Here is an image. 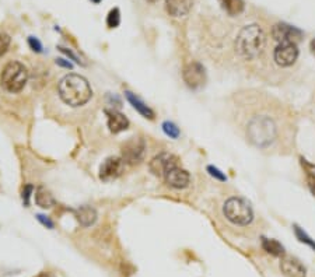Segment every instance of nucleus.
Returning <instances> with one entry per match:
<instances>
[{"label":"nucleus","instance_id":"393cba45","mask_svg":"<svg viewBox=\"0 0 315 277\" xmlns=\"http://www.w3.org/2000/svg\"><path fill=\"white\" fill-rule=\"evenodd\" d=\"M207 171H209V174H210L213 178H216V179H219V181H226V179H227L224 174H221L220 169H217L216 167H213V165H209V167H207Z\"/></svg>","mask_w":315,"mask_h":277},{"label":"nucleus","instance_id":"9b49d317","mask_svg":"<svg viewBox=\"0 0 315 277\" xmlns=\"http://www.w3.org/2000/svg\"><path fill=\"white\" fill-rule=\"evenodd\" d=\"M125 169V161L119 157H110L103 162L100 168V178L103 181H112L122 175Z\"/></svg>","mask_w":315,"mask_h":277},{"label":"nucleus","instance_id":"20e7f679","mask_svg":"<svg viewBox=\"0 0 315 277\" xmlns=\"http://www.w3.org/2000/svg\"><path fill=\"white\" fill-rule=\"evenodd\" d=\"M28 83V70L18 61H7L0 70V87L7 94H18Z\"/></svg>","mask_w":315,"mask_h":277},{"label":"nucleus","instance_id":"c756f323","mask_svg":"<svg viewBox=\"0 0 315 277\" xmlns=\"http://www.w3.org/2000/svg\"><path fill=\"white\" fill-rule=\"evenodd\" d=\"M61 51H62V52H63V54H64V55H67V56L70 58L71 61H74V62H76V63H81V62H80L79 58H77L76 55L73 54L71 51H69V49H66V48H61Z\"/></svg>","mask_w":315,"mask_h":277},{"label":"nucleus","instance_id":"f257e3e1","mask_svg":"<svg viewBox=\"0 0 315 277\" xmlns=\"http://www.w3.org/2000/svg\"><path fill=\"white\" fill-rule=\"evenodd\" d=\"M240 95L238 121L247 141L263 151L290 150L294 140L292 116L282 102L266 92L245 91Z\"/></svg>","mask_w":315,"mask_h":277},{"label":"nucleus","instance_id":"ddd939ff","mask_svg":"<svg viewBox=\"0 0 315 277\" xmlns=\"http://www.w3.org/2000/svg\"><path fill=\"white\" fill-rule=\"evenodd\" d=\"M164 179L166 182L171 188H175V189H184L189 185V181H190V177H189L188 171H185L181 167H174L171 168L166 175H164Z\"/></svg>","mask_w":315,"mask_h":277},{"label":"nucleus","instance_id":"412c9836","mask_svg":"<svg viewBox=\"0 0 315 277\" xmlns=\"http://www.w3.org/2000/svg\"><path fill=\"white\" fill-rule=\"evenodd\" d=\"M294 234H296V237H297V239H299L300 242L307 244L308 246H311V248L315 251V241L308 235L306 231L301 230L299 225H294Z\"/></svg>","mask_w":315,"mask_h":277},{"label":"nucleus","instance_id":"2f4dec72","mask_svg":"<svg viewBox=\"0 0 315 277\" xmlns=\"http://www.w3.org/2000/svg\"><path fill=\"white\" fill-rule=\"evenodd\" d=\"M310 49H311V52H313V55L315 56V38L311 41V44H310Z\"/></svg>","mask_w":315,"mask_h":277},{"label":"nucleus","instance_id":"a878e982","mask_svg":"<svg viewBox=\"0 0 315 277\" xmlns=\"http://www.w3.org/2000/svg\"><path fill=\"white\" fill-rule=\"evenodd\" d=\"M34 191V188H32L31 185H27L25 188H24L23 191V202L25 206H28L30 205V198H31V193Z\"/></svg>","mask_w":315,"mask_h":277},{"label":"nucleus","instance_id":"4468645a","mask_svg":"<svg viewBox=\"0 0 315 277\" xmlns=\"http://www.w3.org/2000/svg\"><path fill=\"white\" fill-rule=\"evenodd\" d=\"M105 114L108 116V128L112 133H119L127 129L129 121L124 114H121L115 109H105Z\"/></svg>","mask_w":315,"mask_h":277},{"label":"nucleus","instance_id":"f704fd0d","mask_svg":"<svg viewBox=\"0 0 315 277\" xmlns=\"http://www.w3.org/2000/svg\"><path fill=\"white\" fill-rule=\"evenodd\" d=\"M149 1H156V0H149Z\"/></svg>","mask_w":315,"mask_h":277},{"label":"nucleus","instance_id":"bb28decb","mask_svg":"<svg viewBox=\"0 0 315 277\" xmlns=\"http://www.w3.org/2000/svg\"><path fill=\"white\" fill-rule=\"evenodd\" d=\"M28 44L31 46L32 51H35V52H42V44H41L40 41L35 38V37H30V38H28Z\"/></svg>","mask_w":315,"mask_h":277},{"label":"nucleus","instance_id":"1a4fd4ad","mask_svg":"<svg viewBox=\"0 0 315 277\" xmlns=\"http://www.w3.org/2000/svg\"><path fill=\"white\" fill-rule=\"evenodd\" d=\"M272 38L275 39L277 44H283V42L297 44L300 39L303 38V31L287 23H277L272 27Z\"/></svg>","mask_w":315,"mask_h":277},{"label":"nucleus","instance_id":"5701e85b","mask_svg":"<svg viewBox=\"0 0 315 277\" xmlns=\"http://www.w3.org/2000/svg\"><path fill=\"white\" fill-rule=\"evenodd\" d=\"M163 131L166 132L167 136H170L171 138H180V129H178V128H177V125H174L173 122L163 123Z\"/></svg>","mask_w":315,"mask_h":277},{"label":"nucleus","instance_id":"f3484780","mask_svg":"<svg viewBox=\"0 0 315 277\" xmlns=\"http://www.w3.org/2000/svg\"><path fill=\"white\" fill-rule=\"evenodd\" d=\"M76 217L83 227H90L97 220V211L91 206H81L76 210Z\"/></svg>","mask_w":315,"mask_h":277},{"label":"nucleus","instance_id":"a211bd4d","mask_svg":"<svg viewBox=\"0 0 315 277\" xmlns=\"http://www.w3.org/2000/svg\"><path fill=\"white\" fill-rule=\"evenodd\" d=\"M221 8L229 15H240L245 8L244 0H219Z\"/></svg>","mask_w":315,"mask_h":277},{"label":"nucleus","instance_id":"c85d7f7f","mask_svg":"<svg viewBox=\"0 0 315 277\" xmlns=\"http://www.w3.org/2000/svg\"><path fill=\"white\" fill-rule=\"evenodd\" d=\"M307 182H308V188H310V191L311 193L315 196V172H308L307 174Z\"/></svg>","mask_w":315,"mask_h":277},{"label":"nucleus","instance_id":"39448f33","mask_svg":"<svg viewBox=\"0 0 315 277\" xmlns=\"http://www.w3.org/2000/svg\"><path fill=\"white\" fill-rule=\"evenodd\" d=\"M226 218L236 225H248L253 220L251 205L243 198H230L223 208Z\"/></svg>","mask_w":315,"mask_h":277},{"label":"nucleus","instance_id":"2eb2a0df","mask_svg":"<svg viewBox=\"0 0 315 277\" xmlns=\"http://www.w3.org/2000/svg\"><path fill=\"white\" fill-rule=\"evenodd\" d=\"M193 0H166V8L168 14L175 18H181L189 13Z\"/></svg>","mask_w":315,"mask_h":277},{"label":"nucleus","instance_id":"72a5a7b5","mask_svg":"<svg viewBox=\"0 0 315 277\" xmlns=\"http://www.w3.org/2000/svg\"><path fill=\"white\" fill-rule=\"evenodd\" d=\"M91 1H94V3H100L101 0H91Z\"/></svg>","mask_w":315,"mask_h":277},{"label":"nucleus","instance_id":"4be33fe9","mask_svg":"<svg viewBox=\"0 0 315 277\" xmlns=\"http://www.w3.org/2000/svg\"><path fill=\"white\" fill-rule=\"evenodd\" d=\"M107 24L110 28H117L119 24H121V13H119V8H112L110 11V14L107 17Z\"/></svg>","mask_w":315,"mask_h":277},{"label":"nucleus","instance_id":"423d86ee","mask_svg":"<svg viewBox=\"0 0 315 277\" xmlns=\"http://www.w3.org/2000/svg\"><path fill=\"white\" fill-rule=\"evenodd\" d=\"M182 78L185 84L192 90H197L206 83V69L200 62H189L184 66Z\"/></svg>","mask_w":315,"mask_h":277},{"label":"nucleus","instance_id":"6ab92c4d","mask_svg":"<svg viewBox=\"0 0 315 277\" xmlns=\"http://www.w3.org/2000/svg\"><path fill=\"white\" fill-rule=\"evenodd\" d=\"M35 203L42 208H49L55 205V199L45 188H38L35 192Z\"/></svg>","mask_w":315,"mask_h":277},{"label":"nucleus","instance_id":"aec40b11","mask_svg":"<svg viewBox=\"0 0 315 277\" xmlns=\"http://www.w3.org/2000/svg\"><path fill=\"white\" fill-rule=\"evenodd\" d=\"M262 248L273 256H284V246L276 239L262 238Z\"/></svg>","mask_w":315,"mask_h":277},{"label":"nucleus","instance_id":"6e6552de","mask_svg":"<svg viewBox=\"0 0 315 277\" xmlns=\"http://www.w3.org/2000/svg\"><path fill=\"white\" fill-rule=\"evenodd\" d=\"M273 59L280 68H290L299 59V48L297 44L283 42L277 44L273 51Z\"/></svg>","mask_w":315,"mask_h":277},{"label":"nucleus","instance_id":"f03ea898","mask_svg":"<svg viewBox=\"0 0 315 277\" xmlns=\"http://www.w3.org/2000/svg\"><path fill=\"white\" fill-rule=\"evenodd\" d=\"M266 46V35L258 24L243 27L237 34L236 54L244 61L258 59Z\"/></svg>","mask_w":315,"mask_h":277},{"label":"nucleus","instance_id":"473e14b6","mask_svg":"<svg viewBox=\"0 0 315 277\" xmlns=\"http://www.w3.org/2000/svg\"><path fill=\"white\" fill-rule=\"evenodd\" d=\"M37 277H55L54 275H51V273H47V272H44V273H41L40 276Z\"/></svg>","mask_w":315,"mask_h":277},{"label":"nucleus","instance_id":"dca6fc26","mask_svg":"<svg viewBox=\"0 0 315 277\" xmlns=\"http://www.w3.org/2000/svg\"><path fill=\"white\" fill-rule=\"evenodd\" d=\"M125 95L126 98H127V101L132 104V107H133L139 114H142L144 118H149V119H153V118H154V111H153L149 105H146L136 94H133V92L130 91H126Z\"/></svg>","mask_w":315,"mask_h":277},{"label":"nucleus","instance_id":"cd10ccee","mask_svg":"<svg viewBox=\"0 0 315 277\" xmlns=\"http://www.w3.org/2000/svg\"><path fill=\"white\" fill-rule=\"evenodd\" d=\"M37 218L40 220L42 225H45V227H48V228H54V227H55V224L52 223V220H51L49 217H47V215L38 214L37 215Z\"/></svg>","mask_w":315,"mask_h":277},{"label":"nucleus","instance_id":"9d476101","mask_svg":"<svg viewBox=\"0 0 315 277\" xmlns=\"http://www.w3.org/2000/svg\"><path fill=\"white\" fill-rule=\"evenodd\" d=\"M178 165V158L171 153H161L156 155L149 164L150 171L156 175V177L164 178L167 172L174 167Z\"/></svg>","mask_w":315,"mask_h":277},{"label":"nucleus","instance_id":"b1692460","mask_svg":"<svg viewBox=\"0 0 315 277\" xmlns=\"http://www.w3.org/2000/svg\"><path fill=\"white\" fill-rule=\"evenodd\" d=\"M10 42H11V39H10V37H8L7 34L0 32V56L7 52Z\"/></svg>","mask_w":315,"mask_h":277},{"label":"nucleus","instance_id":"7c9ffc66","mask_svg":"<svg viewBox=\"0 0 315 277\" xmlns=\"http://www.w3.org/2000/svg\"><path fill=\"white\" fill-rule=\"evenodd\" d=\"M56 63H58L59 66H62V68H66V69H71V68H73L70 62H66L64 59H58V61H56Z\"/></svg>","mask_w":315,"mask_h":277},{"label":"nucleus","instance_id":"f8f14e48","mask_svg":"<svg viewBox=\"0 0 315 277\" xmlns=\"http://www.w3.org/2000/svg\"><path fill=\"white\" fill-rule=\"evenodd\" d=\"M280 270L286 277H307V270L304 268V265L293 256L282 258Z\"/></svg>","mask_w":315,"mask_h":277},{"label":"nucleus","instance_id":"7ed1b4c3","mask_svg":"<svg viewBox=\"0 0 315 277\" xmlns=\"http://www.w3.org/2000/svg\"><path fill=\"white\" fill-rule=\"evenodd\" d=\"M58 92L61 100L73 108L86 105L93 95L90 83L79 74H67L63 77L58 85Z\"/></svg>","mask_w":315,"mask_h":277},{"label":"nucleus","instance_id":"0eeeda50","mask_svg":"<svg viewBox=\"0 0 315 277\" xmlns=\"http://www.w3.org/2000/svg\"><path fill=\"white\" fill-rule=\"evenodd\" d=\"M144 153H146V144L143 138H130L122 146V160L125 161V164H130V165L139 164L143 161Z\"/></svg>","mask_w":315,"mask_h":277}]
</instances>
